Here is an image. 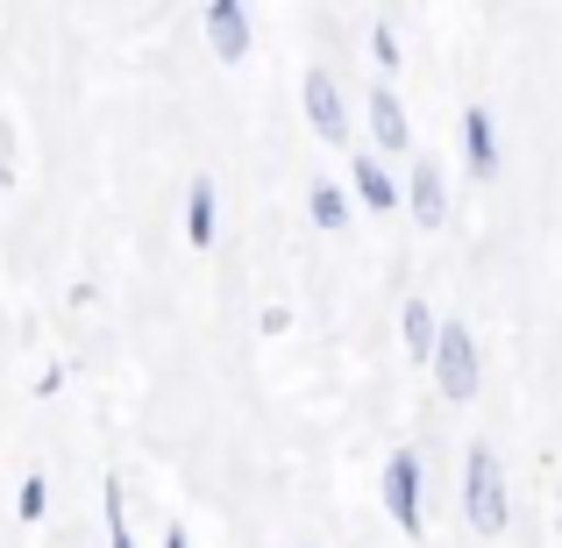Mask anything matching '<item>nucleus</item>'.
Segmentation results:
<instances>
[{"mask_svg":"<svg viewBox=\"0 0 562 548\" xmlns=\"http://www.w3.org/2000/svg\"><path fill=\"white\" fill-rule=\"evenodd\" d=\"M435 384L449 399H477V335L463 328V321H449L441 328V349H435Z\"/></svg>","mask_w":562,"mask_h":548,"instance_id":"nucleus-2","label":"nucleus"},{"mask_svg":"<svg viewBox=\"0 0 562 548\" xmlns=\"http://www.w3.org/2000/svg\"><path fill=\"white\" fill-rule=\"evenodd\" d=\"M371 136L384 143V150H406V108H398L392 86H378V93H371Z\"/></svg>","mask_w":562,"mask_h":548,"instance_id":"nucleus-11","label":"nucleus"},{"mask_svg":"<svg viewBox=\"0 0 562 548\" xmlns=\"http://www.w3.org/2000/svg\"><path fill=\"white\" fill-rule=\"evenodd\" d=\"M306 214H314L321 228H349V200H342V186H328V179H321L314 192H306Z\"/></svg>","mask_w":562,"mask_h":548,"instance_id":"nucleus-12","label":"nucleus"},{"mask_svg":"<svg viewBox=\"0 0 562 548\" xmlns=\"http://www.w3.org/2000/svg\"><path fill=\"white\" fill-rule=\"evenodd\" d=\"M349 179H357V200L371 206V214H392L398 206V186H392V171L371 165V157H349Z\"/></svg>","mask_w":562,"mask_h":548,"instance_id":"nucleus-8","label":"nucleus"},{"mask_svg":"<svg viewBox=\"0 0 562 548\" xmlns=\"http://www.w3.org/2000/svg\"><path fill=\"white\" fill-rule=\"evenodd\" d=\"M14 513H22V521H43V513H50V484H43L36 470H29L22 492H14Z\"/></svg>","mask_w":562,"mask_h":548,"instance_id":"nucleus-13","label":"nucleus"},{"mask_svg":"<svg viewBox=\"0 0 562 548\" xmlns=\"http://www.w3.org/2000/svg\"><path fill=\"white\" fill-rule=\"evenodd\" d=\"M165 548H192V541H186V527H171V535H165Z\"/></svg>","mask_w":562,"mask_h":548,"instance_id":"nucleus-16","label":"nucleus"},{"mask_svg":"<svg viewBox=\"0 0 562 548\" xmlns=\"http://www.w3.org/2000/svg\"><path fill=\"white\" fill-rule=\"evenodd\" d=\"M384 513L406 527V541H420V456L413 449H392L384 463Z\"/></svg>","mask_w":562,"mask_h":548,"instance_id":"nucleus-3","label":"nucleus"},{"mask_svg":"<svg viewBox=\"0 0 562 548\" xmlns=\"http://www.w3.org/2000/svg\"><path fill=\"white\" fill-rule=\"evenodd\" d=\"M206 43H214V57H243L249 51V8L243 0H214V8H206Z\"/></svg>","mask_w":562,"mask_h":548,"instance_id":"nucleus-6","label":"nucleus"},{"mask_svg":"<svg viewBox=\"0 0 562 548\" xmlns=\"http://www.w3.org/2000/svg\"><path fill=\"white\" fill-rule=\"evenodd\" d=\"M463 157H470L477 179H492V171H498V128H492V114H484V108H463Z\"/></svg>","mask_w":562,"mask_h":548,"instance_id":"nucleus-7","label":"nucleus"},{"mask_svg":"<svg viewBox=\"0 0 562 548\" xmlns=\"http://www.w3.org/2000/svg\"><path fill=\"white\" fill-rule=\"evenodd\" d=\"M108 548H136V535L122 521V478H108Z\"/></svg>","mask_w":562,"mask_h":548,"instance_id":"nucleus-14","label":"nucleus"},{"mask_svg":"<svg viewBox=\"0 0 562 548\" xmlns=\"http://www.w3.org/2000/svg\"><path fill=\"white\" fill-rule=\"evenodd\" d=\"M406 206H413V221H420V228H441V221H449V179H441V165H413L406 171Z\"/></svg>","mask_w":562,"mask_h":548,"instance_id":"nucleus-5","label":"nucleus"},{"mask_svg":"<svg viewBox=\"0 0 562 548\" xmlns=\"http://www.w3.org/2000/svg\"><path fill=\"white\" fill-rule=\"evenodd\" d=\"M371 57H378V65H384V71H398V57H406V51H398V36H392V22H378V29H371Z\"/></svg>","mask_w":562,"mask_h":548,"instance_id":"nucleus-15","label":"nucleus"},{"mask_svg":"<svg viewBox=\"0 0 562 548\" xmlns=\"http://www.w3.org/2000/svg\"><path fill=\"white\" fill-rule=\"evenodd\" d=\"M214 228H221V221H214V179H192V192H186V243L206 249Z\"/></svg>","mask_w":562,"mask_h":548,"instance_id":"nucleus-10","label":"nucleus"},{"mask_svg":"<svg viewBox=\"0 0 562 548\" xmlns=\"http://www.w3.org/2000/svg\"><path fill=\"white\" fill-rule=\"evenodd\" d=\"M306 122L321 143H349V114H342V86L328 71H306Z\"/></svg>","mask_w":562,"mask_h":548,"instance_id":"nucleus-4","label":"nucleus"},{"mask_svg":"<svg viewBox=\"0 0 562 548\" xmlns=\"http://www.w3.org/2000/svg\"><path fill=\"white\" fill-rule=\"evenodd\" d=\"M398 335H406V357H427V364H435V349H441V321L427 314V300H406V314H398Z\"/></svg>","mask_w":562,"mask_h":548,"instance_id":"nucleus-9","label":"nucleus"},{"mask_svg":"<svg viewBox=\"0 0 562 548\" xmlns=\"http://www.w3.org/2000/svg\"><path fill=\"white\" fill-rule=\"evenodd\" d=\"M463 513L477 535H506V521H513L506 470H498V449H484V441H470V456H463Z\"/></svg>","mask_w":562,"mask_h":548,"instance_id":"nucleus-1","label":"nucleus"}]
</instances>
